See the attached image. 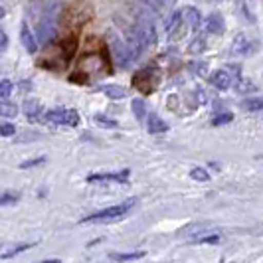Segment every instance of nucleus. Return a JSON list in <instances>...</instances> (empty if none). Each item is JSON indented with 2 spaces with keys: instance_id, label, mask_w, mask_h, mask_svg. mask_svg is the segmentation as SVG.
Instances as JSON below:
<instances>
[{
  "instance_id": "obj_7",
  "label": "nucleus",
  "mask_w": 263,
  "mask_h": 263,
  "mask_svg": "<svg viewBox=\"0 0 263 263\" xmlns=\"http://www.w3.org/2000/svg\"><path fill=\"white\" fill-rule=\"evenodd\" d=\"M210 83L216 89L226 91V89L232 87V76H230V71H226V69H218V71H214L210 76Z\"/></svg>"
},
{
  "instance_id": "obj_28",
  "label": "nucleus",
  "mask_w": 263,
  "mask_h": 263,
  "mask_svg": "<svg viewBox=\"0 0 263 263\" xmlns=\"http://www.w3.org/2000/svg\"><path fill=\"white\" fill-rule=\"evenodd\" d=\"M44 162H46V157L30 158V160H24V162L20 164V168H22V171H26V168H34V166H40V164H44Z\"/></svg>"
},
{
  "instance_id": "obj_34",
  "label": "nucleus",
  "mask_w": 263,
  "mask_h": 263,
  "mask_svg": "<svg viewBox=\"0 0 263 263\" xmlns=\"http://www.w3.org/2000/svg\"><path fill=\"white\" fill-rule=\"evenodd\" d=\"M34 2H36V0H34Z\"/></svg>"
},
{
  "instance_id": "obj_23",
  "label": "nucleus",
  "mask_w": 263,
  "mask_h": 263,
  "mask_svg": "<svg viewBox=\"0 0 263 263\" xmlns=\"http://www.w3.org/2000/svg\"><path fill=\"white\" fill-rule=\"evenodd\" d=\"M95 121H97V125H101L103 129H117L119 125H117V121H113V119H109V117H105V115H95Z\"/></svg>"
},
{
  "instance_id": "obj_8",
  "label": "nucleus",
  "mask_w": 263,
  "mask_h": 263,
  "mask_svg": "<svg viewBox=\"0 0 263 263\" xmlns=\"http://www.w3.org/2000/svg\"><path fill=\"white\" fill-rule=\"evenodd\" d=\"M182 18H184V14L180 12V10H174L172 16L168 18V22H166V32L171 34L172 38H180L184 32H180V28H182Z\"/></svg>"
},
{
  "instance_id": "obj_33",
  "label": "nucleus",
  "mask_w": 263,
  "mask_h": 263,
  "mask_svg": "<svg viewBox=\"0 0 263 263\" xmlns=\"http://www.w3.org/2000/svg\"><path fill=\"white\" fill-rule=\"evenodd\" d=\"M4 16H6V10H4L2 6H0V18H4Z\"/></svg>"
},
{
  "instance_id": "obj_1",
  "label": "nucleus",
  "mask_w": 263,
  "mask_h": 263,
  "mask_svg": "<svg viewBox=\"0 0 263 263\" xmlns=\"http://www.w3.org/2000/svg\"><path fill=\"white\" fill-rule=\"evenodd\" d=\"M135 202H137V200H135V198H131V200H127V202H123V204L111 206V208H105V210H101V212H95V214H91V216L83 218L81 222H83V224H89V222H93V224L117 222V220H121V218H125V214H127V212L135 206Z\"/></svg>"
},
{
  "instance_id": "obj_3",
  "label": "nucleus",
  "mask_w": 263,
  "mask_h": 263,
  "mask_svg": "<svg viewBox=\"0 0 263 263\" xmlns=\"http://www.w3.org/2000/svg\"><path fill=\"white\" fill-rule=\"evenodd\" d=\"M125 46H127V50H129L131 62L139 60L141 53L145 52V44H143V40H141V36H139V30H137V28L127 32V36H125Z\"/></svg>"
},
{
  "instance_id": "obj_4",
  "label": "nucleus",
  "mask_w": 263,
  "mask_h": 263,
  "mask_svg": "<svg viewBox=\"0 0 263 263\" xmlns=\"http://www.w3.org/2000/svg\"><path fill=\"white\" fill-rule=\"evenodd\" d=\"M137 30H139V36H141V40H143L145 48L153 46V44H157V26H155V22H153L151 18H146V16L145 18H141Z\"/></svg>"
},
{
  "instance_id": "obj_25",
  "label": "nucleus",
  "mask_w": 263,
  "mask_h": 263,
  "mask_svg": "<svg viewBox=\"0 0 263 263\" xmlns=\"http://www.w3.org/2000/svg\"><path fill=\"white\" fill-rule=\"evenodd\" d=\"M76 36H71V38H67L64 44H62V48H64V52H66V58H67V62L71 60V55H73V52H76Z\"/></svg>"
},
{
  "instance_id": "obj_26",
  "label": "nucleus",
  "mask_w": 263,
  "mask_h": 263,
  "mask_svg": "<svg viewBox=\"0 0 263 263\" xmlns=\"http://www.w3.org/2000/svg\"><path fill=\"white\" fill-rule=\"evenodd\" d=\"M190 69L194 71V76H200V78L208 76V64L206 62H194V64H190Z\"/></svg>"
},
{
  "instance_id": "obj_31",
  "label": "nucleus",
  "mask_w": 263,
  "mask_h": 263,
  "mask_svg": "<svg viewBox=\"0 0 263 263\" xmlns=\"http://www.w3.org/2000/svg\"><path fill=\"white\" fill-rule=\"evenodd\" d=\"M14 133H16V129H14L12 123H2L0 125V135L2 137H12Z\"/></svg>"
},
{
  "instance_id": "obj_18",
  "label": "nucleus",
  "mask_w": 263,
  "mask_h": 263,
  "mask_svg": "<svg viewBox=\"0 0 263 263\" xmlns=\"http://www.w3.org/2000/svg\"><path fill=\"white\" fill-rule=\"evenodd\" d=\"M241 107H243L246 111H263V97L246 99V101H241Z\"/></svg>"
},
{
  "instance_id": "obj_17",
  "label": "nucleus",
  "mask_w": 263,
  "mask_h": 263,
  "mask_svg": "<svg viewBox=\"0 0 263 263\" xmlns=\"http://www.w3.org/2000/svg\"><path fill=\"white\" fill-rule=\"evenodd\" d=\"M133 113H135V117H137V121H143V119L146 117V103L143 101V99H133Z\"/></svg>"
},
{
  "instance_id": "obj_16",
  "label": "nucleus",
  "mask_w": 263,
  "mask_h": 263,
  "mask_svg": "<svg viewBox=\"0 0 263 263\" xmlns=\"http://www.w3.org/2000/svg\"><path fill=\"white\" fill-rule=\"evenodd\" d=\"M18 115V105L12 101L0 99V117H16Z\"/></svg>"
},
{
  "instance_id": "obj_32",
  "label": "nucleus",
  "mask_w": 263,
  "mask_h": 263,
  "mask_svg": "<svg viewBox=\"0 0 263 263\" xmlns=\"http://www.w3.org/2000/svg\"><path fill=\"white\" fill-rule=\"evenodd\" d=\"M6 46H8V36H6V34L0 30V53L6 50Z\"/></svg>"
},
{
  "instance_id": "obj_10",
  "label": "nucleus",
  "mask_w": 263,
  "mask_h": 263,
  "mask_svg": "<svg viewBox=\"0 0 263 263\" xmlns=\"http://www.w3.org/2000/svg\"><path fill=\"white\" fill-rule=\"evenodd\" d=\"M234 52L239 53V55H248V53L253 52V42L243 34H237L234 38Z\"/></svg>"
},
{
  "instance_id": "obj_12",
  "label": "nucleus",
  "mask_w": 263,
  "mask_h": 263,
  "mask_svg": "<svg viewBox=\"0 0 263 263\" xmlns=\"http://www.w3.org/2000/svg\"><path fill=\"white\" fill-rule=\"evenodd\" d=\"M184 18H186V26L190 28V30H200V26H202V14L198 12V8H194V6H188L184 12Z\"/></svg>"
},
{
  "instance_id": "obj_29",
  "label": "nucleus",
  "mask_w": 263,
  "mask_h": 263,
  "mask_svg": "<svg viewBox=\"0 0 263 263\" xmlns=\"http://www.w3.org/2000/svg\"><path fill=\"white\" fill-rule=\"evenodd\" d=\"M232 119H234V115H232V113H222V115H218V117L212 119V125H214V127L228 125V123H232Z\"/></svg>"
},
{
  "instance_id": "obj_11",
  "label": "nucleus",
  "mask_w": 263,
  "mask_h": 263,
  "mask_svg": "<svg viewBox=\"0 0 263 263\" xmlns=\"http://www.w3.org/2000/svg\"><path fill=\"white\" fill-rule=\"evenodd\" d=\"M20 40H22V44H24V48H26L28 53H36V50H38V42H36V36L30 32V28H28L26 24H22Z\"/></svg>"
},
{
  "instance_id": "obj_20",
  "label": "nucleus",
  "mask_w": 263,
  "mask_h": 263,
  "mask_svg": "<svg viewBox=\"0 0 263 263\" xmlns=\"http://www.w3.org/2000/svg\"><path fill=\"white\" fill-rule=\"evenodd\" d=\"M145 255V251H133V253H111V259H119V261H131V259H141Z\"/></svg>"
},
{
  "instance_id": "obj_22",
  "label": "nucleus",
  "mask_w": 263,
  "mask_h": 263,
  "mask_svg": "<svg viewBox=\"0 0 263 263\" xmlns=\"http://www.w3.org/2000/svg\"><path fill=\"white\" fill-rule=\"evenodd\" d=\"M20 200V192H6L0 194V206H12Z\"/></svg>"
},
{
  "instance_id": "obj_6",
  "label": "nucleus",
  "mask_w": 263,
  "mask_h": 263,
  "mask_svg": "<svg viewBox=\"0 0 263 263\" xmlns=\"http://www.w3.org/2000/svg\"><path fill=\"white\" fill-rule=\"evenodd\" d=\"M131 171H119V172H107V174H91L87 176L89 182H127Z\"/></svg>"
},
{
  "instance_id": "obj_2",
  "label": "nucleus",
  "mask_w": 263,
  "mask_h": 263,
  "mask_svg": "<svg viewBox=\"0 0 263 263\" xmlns=\"http://www.w3.org/2000/svg\"><path fill=\"white\" fill-rule=\"evenodd\" d=\"M44 117L48 119L50 123H55V125H67V127H78L81 117L76 109H52L48 111Z\"/></svg>"
},
{
  "instance_id": "obj_13",
  "label": "nucleus",
  "mask_w": 263,
  "mask_h": 263,
  "mask_svg": "<svg viewBox=\"0 0 263 263\" xmlns=\"http://www.w3.org/2000/svg\"><path fill=\"white\" fill-rule=\"evenodd\" d=\"M168 131V123H164L158 115H151L148 117V133H164Z\"/></svg>"
},
{
  "instance_id": "obj_5",
  "label": "nucleus",
  "mask_w": 263,
  "mask_h": 263,
  "mask_svg": "<svg viewBox=\"0 0 263 263\" xmlns=\"http://www.w3.org/2000/svg\"><path fill=\"white\" fill-rule=\"evenodd\" d=\"M58 36V26L50 16H46V20H42L38 24V42L44 46H50Z\"/></svg>"
},
{
  "instance_id": "obj_27",
  "label": "nucleus",
  "mask_w": 263,
  "mask_h": 263,
  "mask_svg": "<svg viewBox=\"0 0 263 263\" xmlns=\"http://www.w3.org/2000/svg\"><path fill=\"white\" fill-rule=\"evenodd\" d=\"M12 91H14L12 81H8V79H2V81H0V99H8Z\"/></svg>"
},
{
  "instance_id": "obj_14",
  "label": "nucleus",
  "mask_w": 263,
  "mask_h": 263,
  "mask_svg": "<svg viewBox=\"0 0 263 263\" xmlns=\"http://www.w3.org/2000/svg\"><path fill=\"white\" fill-rule=\"evenodd\" d=\"M101 91L105 93L109 99H123V97H127V89L121 87V85H103Z\"/></svg>"
},
{
  "instance_id": "obj_9",
  "label": "nucleus",
  "mask_w": 263,
  "mask_h": 263,
  "mask_svg": "<svg viewBox=\"0 0 263 263\" xmlns=\"http://www.w3.org/2000/svg\"><path fill=\"white\" fill-rule=\"evenodd\" d=\"M206 28H208V32H210V34H216V36L224 34L226 22H224V18H222V14H218V12L210 14V16H208V20H206Z\"/></svg>"
},
{
  "instance_id": "obj_21",
  "label": "nucleus",
  "mask_w": 263,
  "mask_h": 263,
  "mask_svg": "<svg viewBox=\"0 0 263 263\" xmlns=\"http://www.w3.org/2000/svg\"><path fill=\"white\" fill-rule=\"evenodd\" d=\"M24 113H26L28 117H36L40 113V101L38 99H28L26 103H24Z\"/></svg>"
},
{
  "instance_id": "obj_30",
  "label": "nucleus",
  "mask_w": 263,
  "mask_h": 263,
  "mask_svg": "<svg viewBox=\"0 0 263 263\" xmlns=\"http://www.w3.org/2000/svg\"><path fill=\"white\" fill-rule=\"evenodd\" d=\"M34 243H22V246H16V248H12L10 251H6L4 253V257H12V255H18V253H22L24 250H30Z\"/></svg>"
},
{
  "instance_id": "obj_15",
  "label": "nucleus",
  "mask_w": 263,
  "mask_h": 263,
  "mask_svg": "<svg viewBox=\"0 0 263 263\" xmlns=\"http://www.w3.org/2000/svg\"><path fill=\"white\" fill-rule=\"evenodd\" d=\"M220 239H222V234H218V232H206V234L202 232V234H198L192 241H194V243H218Z\"/></svg>"
},
{
  "instance_id": "obj_24",
  "label": "nucleus",
  "mask_w": 263,
  "mask_h": 263,
  "mask_svg": "<svg viewBox=\"0 0 263 263\" xmlns=\"http://www.w3.org/2000/svg\"><path fill=\"white\" fill-rule=\"evenodd\" d=\"M190 176H192L194 180H198V182H208V180H210L208 171H206V168H200V166L192 168V171H190Z\"/></svg>"
},
{
  "instance_id": "obj_19",
  "label": "nucleus",
  "mask_w": 263,
  "mask_h": 263,
  "mask_svg": "<svg viewBox=\"0 0 263 263\" xmlns=\"http://www.w3.org/2000/svg\"><path fill=\"white\" fill-rule=\"evenodd\" d=\"M204 50H206V38L204 36H196L188 44V52L190 53H202Z\"/></svg>"
}]
</instances>
